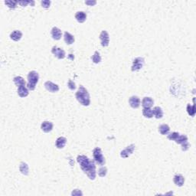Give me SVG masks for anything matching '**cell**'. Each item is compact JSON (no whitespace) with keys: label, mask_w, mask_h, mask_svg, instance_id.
I'll return each instance as SVG.
<instances>
[{"label":"cell","mask_w":196,"mask_h":196,"mask_svg":"<svg viewBox=\"0 0 196 196\" xmlns=\"http://www.w3.org/2000/svg\"><path fill=\"white\" fill-rule=\"evenodd\" d=\"M135 147L136 146H135L134 144H131L129 145V146H128L127 148L121 151L120 156L123 158H128V157H129L130 155L133 154V153L134 152Z\"/></svg>","instance_id":"cell-7"},{"label":"cell","mask_w":196,"mask_h":196,"mask_svg":"<svg viewBox=\"0 0 196 196\" xmlns=\"http://www.w3.org/2000/svg\"><path fill=\"white\" fill-rule=\"evenodd\" d=\"M18 94L20 97H25L29 94L28 87L25 86H21L18 87Z\"/></svg>","instance_id":"cell-19"},{"label":"cell","mask_w":196,"mask_h":196,"mask_svg":"<svg viewBox=\"0 0 196 196\" xmlns=\"http://www.w3.org/2000/svg\"><path fill=\"white\" fill-rule=\"evenodd\" d=\"M5 4L11 9H15L17 5L18 4V2L17 1H5Z\"/></svg>","instance_id":"cell-27"},{"label":"cell","mask_w":196,"mask_h":196,"mask_svg":"<svg viewBox=\"0 0 196 196\" xmlns=\"http://www.w3.org/2000/svg\"><path fill=\"white\" fill-rule=\"evenodd\" d=\"M30 3H31V1H20V2H18V4L21 5L22 6H26Z\"/></svg>","instance_id":"cell-34"},{"label":"cell","mask_w":196,"mask_h":196,"mask_svg":"<svg viewBox=\"0 0 196 196\" xmlns=\"http://www.w3.org/2000/svg\"><path fill=\"white\" fill-rule=\"evenodd\" d=\"M100 39L101 45L103 47H107L110 43V35L108 32L103 30L100 34Z\"/></svg>","instance_id":"cell-6"},{"label":"cell","mask_w":196,"mask_h":196,"mask_svg":"<svg viewBox=\"0 0 196 196\" xmlns=\"http://www.w3.org/2000/svg\"><path fill=\"white\" fill-rule=\"evenodd\" d=\"M170 131V127L167 124H162L158 127V132L162 135H167Z\"/></svg>","instance_id":"cell-23"},{"label":"cell","mask_w":196,"mask_h":196,"mask_svg":"<svg viewBox=\"0 0 196 196\" xmlns=\"http://www.w3.org/2000/svg\"><path fill=\"white\" fill-rule=\"evenodd\" d=\"M13 81H14L15 84L17 87H21V86H25L26 83L25 81V80L23 77H20V76H17V77L13 78Z\"/></svg>","instance_id":"cell-22"},{"label":"cell","mask_w":196,"mask_h":196,"mask_svg":"<svg viewBox=\"0 0 196 196\" xmlns=\"http://www.w3.org/2000/svg\"><path fill=\"white\" fill-rule=\"evenodd\" d=\"M71 195H82V192H81L80 190H78V189H75V190L72 192Z\"/></svg>","instance_id":"cell-36"},{"label":"cell","mask_w":196,"mask_h":196,"mask_svg":"<svg viewBox=\"0 0 196 196\" xmlns=\"http://www.w3.org/2000/svg\"><path fill=\"white\" fill-rule=\"evenodd\" d=\"M179 135L180 134L178 133H177V132H173V133L168 134L167 138H168V139H169V140L171 141H175L177 139V138L179 137Z\"/></svg>","instance_id":"cell-29"},{"label":"cell","mask_w":196,"mask_h":196,"mask_svg":"<svg viewBox=\"0 0 196 196\" xmlns=\"http://www.w3.org/2000/svg\"><path fill=\"white\" fill-rule=\"evenodd\" d=\"M45 87L46 88L47 91H48L49 92H52V93H56L57 91H59V86L57 84L54 83L52 81H46L45 83Z\"/></svg>","instance_id":"cell-9"},{"label":"cell","mask_w":196,"mask_h":196,"mask_svg":"<svg viewBox=\"0 0 196 196\" xmlns=\"http://www.w3.org/2000/svg\"><path fill=\"white\" fill-rule=\"evenodd\" d=\"M77 163H79L80 167L87 177L91 180H94L96 178V166L93 161H91L88 157L83 155H80L77 158Z\"/></svg>","instance_id":"cell-1"},{"label":"cell","mask_w":196,"mask_h":196,"mask_svg":"<svg viewBox=\"0 0 196 196\" xmlns=\"http://www.w3.org/2000/svg\"><path fill=\"white\" fill-rule=\"evenodd\" d=\"M91 59H92L93 63H95V64L100 63L101 56H100V54L99 52L96 51V52H94V54H93V55L91 57Z\"/></svg>","instance_id":"cell-25"},{"label":"cell","mask_w":196,"mask_h":196,"mask_svg":"<svg viewBox=\"0 0 196 196\" xmlns=\"http://www.w3.org/2000/svg\"><path fill=\"white\" fill-rule=\"evenodd\" d=\"M64 42L67 45H72V44L75 41V38H74V36L72 35L71 34L69 33V32H64Z\"/></svg>","instance_id":"cell-15"},{"label":"cell","mask_w":196,"mask_h":196,"mask_svg":"<svg viewBox=\"0 0 196 196\" xmlns=\"http://www.w3.org/2000/svg\"><path fill=\"white\" fill-rule=\"evenodd\" d=\"M66 143H67V139L64 137H60L57 139L55 142V146L57 149H63L65 146Z\"/></svg>","instance_id":"cell-16"},{"label":"cell","mask_w":196,"mask_h":196,"mask_svg":"<svg viewBox=\"0 0 196 196\" xmlns=\"http://www.w3.org/2000/svg\"><path fill=\"white\" fill-rule=\"evenodd\" d=\"M153 116L156 119H161L163 117V109L159 107H155L153 109Z\"/></svg>","instance_id":"cell-20"},{"label":"cell","mask_w":196,"mask_h":196,"mask_svg":"<svg viewBox=\"0 0 196 196\" xmlns=\"http://www.w3.org/2000/svg\"><path fill=\"white\" fill-rule=\"evenodd\" d=\"M51 3L52 2L49 1V0H43L41 2V4H42V6L44 8H48L51 6Z\"/></svg>","instance_id":"cell-32"},{"label":"cell","mask_w":196,"mask_h":196,"mask_svg":"<svg viewBox=\"0 0 196 196\" xmlns=\"http://www.w3.org/2000/svg\"><path fill=\"white\" fill-rule=\"evenodd\" d=\"M107 173V168L105 166H102L99 168L98 170V175L100 177H104Z\"/></svg>","instance_id":"cell-30"},{"label":"cell","mask_w":196,"mask_h":196,"mask_svg":"<svg viewBox=\"0 0 196 196\" xmlns=\"http://www.w3.org/2000/svg\"><path fill=\"white\" fill-rule=\"evenodd\" d=\"M22 37V33L18 30H15L10 34V38L15 42H18Z\"/></svg>","instance_id":"cell-18"},{"label":"cell","mask_w":196,"mask_h":196,"mask_svg":"<svg viewBox=\"0 0 196 196\" xmlns=\"http://www.w3.org/2000/svg\"><path fill=\"white\" fill-rule=\"evenodd\" d=\"M76 99L81 104L87 107L91 104V97L87 90L83 86H80L76 93Z\"/></svg>","instance_id":"cell-2"},{"label":"cell","mask_w":196,"mask_h":196,"mask_svg":"<svg viewBox=\"0 0 196 196\" xmlns=\"http://www.w3.org/2000/svg\"><path fill=\"white\" fill-rule=\"evenodd\" d=\"M145 63V60L143 57H136L133 62V65L131 67V70L132 71H139L140 69H142Z\"/></svg>","instance_id":"cell-5"},{"label":"cell","mask_w":196,"mask_h":196,"mask_svg":"<svg viewBox=\"0 0 196 196\" xmlns=\"http://www.w3.org/2000/svg\"><path fill=\"white\" fill-rule=\"evenodd\" d=\"M143 115L145 117L150 119L153 117V110L151 108H143Z\"/></svg>","instance_id":"cell-24"},{"label":"cell","mask_w":196,"mask_h":196,"mask_svg":"<svg viewBox=\"0 0 196 196\" xmlns=\"http://www.w3.org/2000/svg\"><path fill=\"white\" fill-rule=\"evenodd\" d=\"M186 110L188 115H190L191 117H195V104L192 106L188 103V105H187Z\"/></svg>","instance_id":"cell-26"},{"label":"cell","mask_w":196,"mask_h":196,"mask_svg":"<svg viewBox=\"0 0 196 196\" xmlns=\"http://www.w3.org/2000/svg\"><path fill=\"white\" fill-rule=\"evenodd\" d=\"M186 141H188V137H187V136H185V135H179V137L175 140V143L177 144H182V143H185Z\"/></svg>","instance_id":"cell-28"},{"label":"cell","mask_w":196,"mask_h":196,"mask_svg":"<svg viewBox=\"0 0 196 196\" xmlns=\"http://www.w3.org/2000/svg\"><path fill=\"white\" fill-rule=\"evenodd\" d=\"M52 53L58 59H64L66 55L65 52L62 48H57V46H54L52 48Z\"/></svg>","instance_id":"cell-8"},{"label":"cell","mask_w":196,"mask_h":196,"mask_svg":"<svg viewBox=\"0 0 196 196\" xmlns=\"http://www.w3.org/2000/svg\"><path fill=\"white\" fill-rule=\"evenodd\" d=\"M51 34H52V37L54 40H60L62 38V30L57 28V27H53L52 29V32H51Z\"/></svg>","instance_id":"cell-13"},{"label":"cell","mask_w":196,"mask_h":196,"mask_svg":"<svg viewBox=\"0 0 196 196\" xmlns=\"http://www.w3.org/2000/svg\"><path fill=\"white\" fill-rule=\"evenodd\" d=\"M19 170L20 172H22V174L25 175H28V172H29V168H28V164L24 163V162L20 163Z\"/></svg>","instance_id":"cell-21"},{"label":"cell","mask_w":196,"mask_h":196,"mask_svg":"<svg viewBox=\"0 0 196 196\" xmlns=\"http://www.w3.org/2000/svg\"><path fill=\"white\" fill-rule=\"evenodd\" d=\"M129 103L133 109H137L140 106V99L137 96H132L129 99Z\"/></svg>","instance_id":"cell-10"},{"label":"cell","mask_w":196,"mask_h":196,"mask_svg":"<svg viewBox=\"0 0 196 196\" xmlns=\"http://www.w3.org/2000/svg\"><path fill=\"white\" fill-rule=\"evenodd\" d=\"M93 159L95 161L96 163H97L100 166H103L105 164L106 160L105 158L103 156V153H102V150H101L100 148H95L93 150Z\"/></svg>","instance_id":"cell-4"},{"label":"cell","mask_w":196,"mask_h":196,"mask_svg":"<svg viewBox=\"0 0 196 196\" xmlns=\"http://www.w3.org/2000/svg\"><path fill=\"white\" fill-rule=\"evenodd\" d=\"M85 4L87 5V6H94V5L97 4V2H96V1H86Z\"/></svg>","instance_id":"cell-35"},{"label":"cell","mask_w":196,"mask_h":196,"mask_svg":"<svg viewBox=\"0 0 196 196\" xmlns=\"http://www.w3.org/2000/svg\"><path fill=\"white\" fill-rule=\"evenodd\" d=\"M54 125L50 121H44L41 125V129L45 133H49L53 129Z\"/></svg>","instance_id":"cell-11"},{"label":"cell","mask_w":196,"mask_h":196,"mask_svg":"<svg viewBox=\"0 0 196 196\" xmlns=\"http://www.w3.org/2000/svg\"><path fill=\"white\" fill-rule=\"evenodd\" d=\"M173 182H174L175 185L176 186L182 187L185 183L184 176L181 174L175 175L173 177Z\"/></svg>","instance_id":"cell-12"},{"label":"cell","mask_w":196,"mask_h":196,"mask_svg":"<svg viewBox=\"0 0 196 196\" xmlns=\"http://www.w3.org/2000/svg\"><path fill=\"white\" fill-rule=\"evenodd\" d=\"M154 104V101L151 97H146L142 100V106L143 108H151Z\"/></svg>","instance_id":"cell-14"},{"label":"cell","mask_w":196,"mask_h":196,"mask_svg":"<svg viewBox=\"0 0 196 196\" xmlns=\"http://www.w3.org/2000/svg\"><path fill=\"white\" fill-rule=\"evenodd\" d=\"M67 87L71 91H74L76 89V84L75 83L72 81V80H69L67 82Z\"/></svg>","instance_id":"cell-31"},{"label":"cell","mask_w":196,"mask_h":196,"mask_svg":"<svg viewBox=\"0 0 196 196\" xmlns=\"http://www.w3.org/2000/svg\"><path fill=\"white\" fill-rule=\"evenodd\" d=\"M182 151H187L189 149V147H190V144H189V143H188V141H186V142H185V143H182Z\"/></svg>","instance_id":"cell-33"},{"label":"cell","mask_w":196,"mask_h":196,"mask_svg":"<svg viewBox=\"0 0 196 196\" xmlns=\"http://www.w3.org/2000/svg\"><path fill=\"white\" fill-rule=\"evenodd\" d=\"M75 18L77 22L80 23H83L87 19V14L83 11L81 12H77L75 14Z\"/></svg>","instance_id":"cell-17"},{"label":"cell","mask_w":196,"mask_h":196,"mask_svg":"<svg viewBox=\"0 0 196 196\" xmlns=\"http://www.w3.org/2000/svg\"><path fill=\"white\" fill-rule=\"evenodd\" d=\"M38 80H39V74L38 72L35 71H30L28 74V84H27L28 89L30 91H34L35 89Z\"/></svg>","instance_id":"cell-3"}]
</instances>
